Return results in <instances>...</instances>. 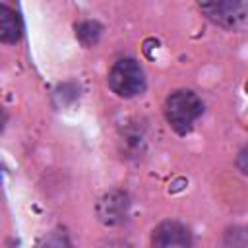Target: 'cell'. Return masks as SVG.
<instances>
[{
	"instance_id": "cell-1",
	"label": "cell",
	"mask_w": 248,
	"mask_h": 248,
	"mask_svg": "<svg viewBox=\"0 0 248 248\" xmlns=\"http://www.w3.org/2000/svg\"><path fill=\"white\" fill-rule=\"evenodd\" d=\"M202 112H203V105H202L200 97L188 89H178V91L170 93L165 103L167 120L178 134L190 132V128L200 118Z\"/></svg>"
},
{
	"instance_id": "cell-2",
	"label": "cell",
	"mask_w": 248,
	"mask_h": 248,
	"mask_svg": "<svg viewBox=\"0 0 248 248\" xmlns=\"http://www.w3.org/2000/svg\"><path fill=\"white\" fill-rule=\"evenodd\" d=\"M108 87L120 97H136L145 89V76L134 58H120L108 72Z\"/></svg>"
},
{
	"instance_id": "cell-3",
	"label": "cell",
	"mask_w": 248,
	"mask_h": 248,
	"mask_svg": "<svg viewBox=\"0 0 248 248\" xmlns=\"http://www.w3.org/2000/svg\"><path fill=\"white\" fill-rule=\"evenodd\" d=\"M153 248H190L192 236L190 231L178 221H165L161 223L151 236Z\"/></svg>"
},
{
	"instance_id": "cell-4",
	"label": "cell",
	"mask_w": 248,
	"mask_h": 248,
	"mask_svg": "<svg viewBox=\"0 0 248 248\" xmlns=\"http://www.w3.org/2000/svg\"><path fill=\"white\" fill-rule=\"evenodd\" d=\"M207 17L223 27H236L248 16V4L244 2H209L200 4Z\"/></svg>"
},
{
	"instance_id": "cell-5",
	"label": "cell",
	"mask_w": 248,
	"mask_h": 248,
	"mask_svg": "<svg viewBox=\"0 0 248 248\" xmlns=\"http://www.w3.org/2000/svg\"><path fill=\"white\" fill-rule=\"evenodd\" d=\"M97 211H99V219L107 225H118L126 219L128 215V198L126 194L122 192H110L107 194L99 205H97Z\"/></svg>"
},
{
	"instance_id": "cell-6",
	"label": "cell",
	"mask_w": 248,
	"mask_h": 248,
	"mask_svg": "<svg viewBox=\"0 0 248 248\" xmlns=\"http://www.w3.org/2000/svg\"><path fill=\"white\" fill-rule=\"evenodd\" d=\"M21 19L16 10L6 4H0V39L4 43H17L21 37Z\"/></svg>"
},
{
	"instance_id": "cell-7",
	"label": "cell",
	"mask_w": 248,
	"mask_h": 248,
	"mask_svg": "<svg viewBox=\"0 0 248 248\" xmlns=\"http://www.w3.org/2000/svg\"><path fill=\"white\" fill-rule=\"evenodd\" d=\"M76 35L83 43V46H91L97 43V39L101 35V25L97 21H83L76 27Z\"/></svg>"
},
{
	"instance_id": "cell-8",
	"label": "cell",
	"mask_w": 248,
	"mask_h": 248,
	"mask_svg": "<svg viewBox=\"0 0 248 248\" xmlns=\"http://www.w3.org/2000/svg\"><path fill=\"white\" fill-rule=\"evenodd\" d=\"M37 248H72V246H70V242H68V238H66L64 234H60V232H50V234H46V236L39 242Z\"/></svg>"
},
{
	"instance_id": "cell-9",
	"label": "cell",
	"mask_w": 248,
	"mask_h": 248,
	"mask_svg": "<svg viewBox=\"0 0 248 248\" xmlns=\"http://www.w3.org/2000/svg\"><path fill=\"white\" fill-rule=\"evenodd\" d=\"M236 167H238V170H240L242 174L248 176V143L240 149V153H238V157H236Z\"/></svg>"
}]
</instances>
